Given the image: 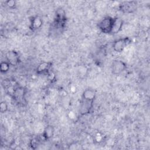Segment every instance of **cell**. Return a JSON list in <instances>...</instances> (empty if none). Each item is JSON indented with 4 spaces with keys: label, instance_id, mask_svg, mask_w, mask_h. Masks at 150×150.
Here are the masks:
<instances>
[{
    "label": "cell",
    "instance_id": "1",
    "mask_svg": "<svg viewBox=\"0 0 150 150\" xmlns=\"http://www.w3.org/2000/svg\"><path fill=\"white\" fill-rule=\"evenodd\" d=\"M114 21V18L111 16L104 17L98 23V28L100 31L105 34H110Z\"/></svg>",
    "mask_w": 150,
    "mask_h": 150
},
{
    "label": "cell",
    "instance_id": "2",
    "mask_svg": "<svg viewBox=\"0 0 150 150\" xmlns=\"http://www.w3.org/2000/svg\"><path fill=\"white\" fill-rule=\"evenodd\" d=\"M131 43V39L128 37H124L115 40L112 45V48L113 50L117 53L122 52L124 49Z\"/></svg>",
    "mask_w": 150,
    "mask_h": 150
},
{
    "label": "cell",
    "instance_id": "3",
    "mask_svg": "<svg viewBox=\"0 0 150 150\" xmlns=\"http://www.w3.org/2000/svg\"><path fill=\"white\" fill-rule=\"evenodd\" d=\"M127 69L126 63L121 60H115L111 64V71L113 74L119 75Z\"/></svg>",
    "mask_w": 150,
    "mask_h": 150
},
{
    "label": "cell",
    "instance_id": "4",
    "mask_svg": "<svg viewBox=\"0 0 150 150\" xmlns=\"http://www.w3.org/2000/svg\"><path fill=\"white\" fill-rule=\"evenodd\" d=\"M120 10L124 13H132L137 9V3L135 1H125L120 4Z\"/></svg>",
    "mask_w": 150,
    "mask_h": 150
},
{
    "label": "cell",
    "instance_id": "5",
    "mask_svg": "<svg viewBox=\"0 0 150 150\" xmlns=\"http://www.w3.org/2000/svg\"><path fill=\"white\" fill-rule=\"evenodd\" d=\"M6 61L11 66H16L20 62V57L19 53L14 50H9L6 53Z\"/></svg>",
    "mask_w": 150,
    "mask_h": 150
},
{
    "label": "cell",
    "instance_id": "6",
    "mask_svg": "<svg viewBox=\"0 0 150 150\" xmlns=\"http://www.w3.org/2000/svg\"><path fill=\"white\" fill-rule=\"evenodd\" d=\"M66 23V16L64 11L62 9H59L56 12L55 24L60 28H63Z\"/></svg>",
    "mask_w": 150,
    "mask_h": 150
},
{
    "label": "cell",
    "instance_id": "7",
    "mask_svg": "<svg viewBox=\"0 0 150 150\" xmlns=\"http://www.w3.org/2000/svg\"><path fill=\"white\" fill-rule=\"evenodd\" d=\"M43 25L42 19L39 16H35L32 17L30 21L29 28L32 31H35L40 29Z\"/></svg>",
    "mask_w": 150,
    "mask_h": 150
},
{
    "label": "cell",
    "instance_id": "8",
    "mask_svg": "<svg viewBox=\"0 0 150 150\" xmlns=\"http://www.w3.org/2000/svg\"><path fill=\"white\" fill-rule=\"evenodd\" d=\"M25 90L22 87H16L13 91V97L18 103H22L25 98Z\"/></svg>",
    "mask_w": 150,
    "mask_h": 150
},
{
    "label": "cell",
    "instance_id": "9",
    "mask_svg": "<svg viewBox=\"0 0 150 150\" xmlns=\"http://www.w3.org/2000/svg\"><path fill=\"white\" fill-rule=\"evenodd\" d=\"M52 65V63L50 62H42L38 66L36 69V72L38 74L47 73L49 72Z\"/></svg>",
    "mask_w": 150,
    "mask_h": 150
},
{
    "label": "cell",
    "instance_id": "10",
    "mask_svg": "<svg viewBox=\"0 0 150 150\" xmlns=\"http://www.w3.org/2000/svg\"><path fill=\"white\" fill-rule=\"evenodd\" d=\"M124 25V22L122 19L118 18H114V21L112 25V28L111 31L112 35H115L120 32Z\"/></svg>",
    "mask_w": 150,
    "mask_h": 150
},
{
    "label": "cell",
    "instance_id": "11",
    "mask_svg": "<svg viewBox=\"0 0 150 150\" xmlns=\"http://www.w3.org/2000/svg\"><path fill=\"white\" fill-rule=\"evenodd\" d=\"M54 129L53 126L47 125L45 128L42 134V136L43 138L45 140H47L52 138L54 135Z\"/></svg>",
    "mask_w": 150,
    "mask_h": 150
},
{
    "label": "cell",
    "instance_id": "12",
    "mask_svg": "<svg viewBox=\"0 0 150 150\" xmlns=\"http://www.w3.org/2000/svg\"><path fill=\"white\" fill-rule=\"evenodd\" d=\"M10 64L7 62H2L0 63V71L2 73L8 72L10 69Z\"/></svg>",
    "mask_w": 150,
    "mask_h": 150
},
{
    "label": "cell",
    "instance_id": "13",
    "mask_svg": "<svg viewBox=\"0 0 150 150\" xmlns=\"http://www.w3.org/2000/svg\"><path fill=\"white\" fill-rule=\"evenodd\" d=\"M8 109V104L6 101H1L0 103V111L1 113H5L7 111Z\"/></svg>",
    "mask_w": 150,
    "mask_h": 150
},
{
    "label": "cell",
    "instance_id": "14",
    "mask_svg": "<svg viewBox=\"0 0 150 150\" xmlns=\"http://www.w3.org/2000/svg\"><path fill=\"white\" fill-rule=\"evenodd\" d=\"M5 5L11 9L15 8V6L16 5V2L14 0H8L5 2Z\"/></svg>",
    "mask_w": 150,
    "mask_h": 150
}]
</instances>
